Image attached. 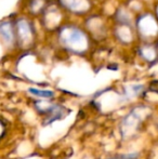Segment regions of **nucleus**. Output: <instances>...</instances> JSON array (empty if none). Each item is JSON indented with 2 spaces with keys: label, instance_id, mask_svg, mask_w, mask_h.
<instances>
[{
  "label": "nucleus",
  "instance_id": "obj_1",
  "mask_svg": "<svg viewBox=\"0 0 158 159\" xmlns=\"http://www.w3.org/2000/svg\"><path fill=\"white\" fill-rule=\"evenodd\" d=\"M29 92L37 96H41V98H52L54 95V93L52 91L49 90H38V89H29Z\"/></svg>",
  "mask_w": 158,
  "mask_h": 159
}]
</instances>
